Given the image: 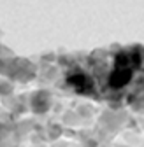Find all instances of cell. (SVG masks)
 I'll return each instance as SVG.
<instances>
[{"label":"cell","instance_id":"cell-1","mask_svg":"<svg viewBox=\"0 0 144 147\" xmlns=\"http://www.w3.org/2000/svg\"><path fill=\"white\" fill-rule=\"evenodd\" d=\"M128 79H130V70H128L127 67L118 68V70L114 72V76L111 77V86L120 88V86H123L125 82H128Z\"/></svg>","mask_w":144,"mask_h":147}]
</instances>
